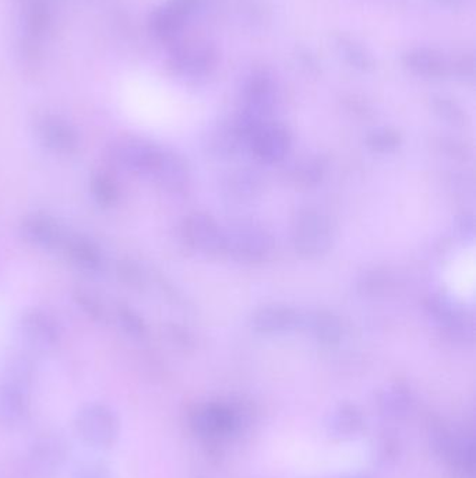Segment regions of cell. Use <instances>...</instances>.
<instances>
[{"instance_id":"6da1fadb","label":"cell","mask_w":476,"mask_h":478,"mask_svg":"<svg viewBox=\"0 0 476 478\" xmlns=\"http://www.w3.org/2000/svg\"><path fill=\"white\" fill-rule=\"evenodd\" d=\"M75 435L88 447L112 449L122 434V420L104 403H88L80 407L73 419Z\"/></svg>"},{"instance_id":"7a4b0ae2","label":"cell","mask_w":476,"mask_h":478,"mask_svg":"<svg viewBox=\"0 0 476 478\" xmlns=\"http://www.w3.org/2000/svg\"><path fill=\"white\" fill-rule=\"evenodd\" d=\"M16 337L20 349L30 354L50 351L59 344L62 329L54 314L42 309H29L16 323Z\"/></svg>"},{"instance_id":"3957f363","label":"cell","mask_w":476,"mask_h":478,"mask_svg":"<svg viewBox=\"0 0 476 478\" xmlns=\"http://www.w3.org/2000/svg\"><path fill=\"white\" fill-rule=\"evenodd\" d=\"M25 457L35 478H55L66 463V440L57 432H45L32 440Z\"/></svg>"},{"instance_id":"277c9868","label":"cell","mask_w":476,"mask_h":478,"mask_svg":"<svg viewBox=\"0 0 476 478\" xmlns=\"http://www.w3.org/2000/svg\"><path fill=\"white\" fill-rule=\"evenodd\" d=\"M160 148L136 137H125L110 145L108 155L118 168L126 173L150 176Z\"/></svg>"},{"instance_id":"5b68a950","label":"cell","mask_w":476,"mask_h":478,"mask_svg":"<svg viewBox=\"0 0 476 478\" xmlns=\"http://www.w3.org/2000/svg\"><path fill=\"white\" fill-rule=\"evenodd\" d=\"M19 231L25 243L42 251L63 248L67 238L59 221L41 211L27 214L20 223Z\"/></svg>"},{"instance_id":"8992f818","label":"cell","mask_w":476,"mask_h":478,"mask_svg":"<svg viewBox=\"0 0 476 478\" xmlns=\"http://www.w3.org/2000/svg\"><path fill=\"white\" fill-rule=\"evenodd\" d=\"M35 132L42 146L55 155H70L79 150V133L65 120L57 117L42 118L38 120Z\"/></svg>"},{"instance_id":"52a82bcc","label":"cell","mask_w":476,"mask_h":478,"mask_svg":"<svg viewBox=\"0 0 476 478\" xmlns=\"http://www.w3.org/2000/svg\"><path fill=\"white\" fill-rule=\"evenodd\" d=\"M63 249L70 263L88 274H100L105 270L107 258L104 251L90 236L69 235L63 243Z\"/></svg>"},{"instance_id":"ba28073f","label":"cell","mask_w":476,"mask_h":478,"mask_svg":"<svg viewBox=\"0 0 476 478\" xmlns=\"http://www.w3.org/2000/svg\"><path fill=\"white\" fill-rule=\"evenodd\" d=\"M29 390L0 382V429H14L30 414Z\"/></svg>"},{"instance_id":"9c48e42d","label":"cell","mask_w":476,"mask_h":478,"mask_svg":"<svg viewBox=\"0 0 476 478\" xmlns=\"http://www.w3.org/2000/svg\"><path fill=\"white\" fill-rule=\"evenodd\" d=\"M37 376L32 354L20 349L10 351L0 359V382L29 390Z\"/></svg>"},{"instance_id":"30bf717a","label":"cell","mask_w":476,"mask_h":478,"mask_svg":"<svg viewBox=\"0 0 476 478\" xmlns=\"http://www.w3.org/2000/svg\"><path fill=\"white\" fill-rule=\"evenodd\" d=\"M191 427L201 437L229 434L238 427L239 419L231 410L223 407L206 406L191 415Z\"/></svg>"},{"instance_id":"8fae6325","label":"cell","mask_w":476,"mask_h":478,"mask_svg":"<svg viewBox=\"0 0 476 478\" xmlns=\"http://www.w3.org/2000/svg\"><path fill=\"white\" fill-rule=\"evenodd\" d=\"M405 66L412 72L428 77H437L447 72L448 63L445 58L437 54L436 50L427 49V48H417V49L408 50L404 55Z\"/></svg>"},{"instance_id":"7c38bea8","label":"cell","mask_w":476,"mask_h":478,"mask_svg":"<svg viewBox=\"0 0 476 478\" xmlns=\"http://www.w3.org/2000/svg\"><path fill=\"white\" fill-rule=\"evenodd\" d=\"M150 176H153L154 180L163 188L176 189L182 185L185 180V170L178 157L160 150Z\"/></svg>"},{"instance_id":"4fadbf2b","label":"cell","mask_w":476,"mask_h":478,"mask_svg":"<svg viewBox=\"0 0 476 478\" xmlns=\"http://www.w3.org/2000/svg\"><path fill=\"white\" fill-rule=\"evenodd\" d=\"M90 192L95 203L101 208H113L120 200L119 182L107 171H98L93 173L92 180H90Z\"/></svg>"},{"instance_id":"5bb4252c","label":"cell","mask_w":476,"mask_h":478,"mask_svg":"<svg viewBox=\"0 0 476 478\" xmlns=\"http://www.w3.org/2000/svg\"><path fill=\"white\" fill-rule=\"evenodd\" d=\"M176 66L188 75H203L210 69L216 54L208 47L186 48V49L178 50L175 57Z\"/></svg>"},{"instance_id":"9a60e30c","label":"cell","mask_w":476,"mask_h":478,"mask_svg":"<svg viewBox=\"0 0 476 478\" xmlns=\"http://www.w3.org/2000/svg\"><path fill=\"white\" fill-rule=\"evenodd\" d=\"M336 47L339 54L344 58L345 62L351 65L355 69L367 72L373 67V59L369 52L360 47L357 42L352 41L351 38L337 37Z\"/></svg>"},{"instance_id":"2e32d148","label":"cell","mask_w":476,"mask_h":478,"mask_svg":"<svg viewBox=\"0 0 476 478\" xmlns=\"http://www.w3.org/2000/svg\"><path fill=\"white\" fill-rule=\"evenodd\" d=\"M273 92V80L266 73H256L246 84V95L256 108L267 107L271 102Z\"/></svg>"},{"instance_id":"e0dca14e","label":"cell","mask_w":476,"mask_h":478,"mask_svg":"<svg viewBox=\"0 0 476 478\" xmlns=\"http://www.w3.org/2000/svg\"><path fill=\"white\" fill-rule=\"evenodd\" d=\"M73 478H117L112 467L102 460H83L75 465Z\"/></svg>"},{"instance_id":"ac0fdd59","label":"cell","mask_w":476,"mask_h":478,"mask_svg":"<svg viewBox=\"0 0 476 478\" xmlns=\"http://www.w3.org/2000/svg\"><path fill=\"white\" fill-rule=\"evenodd\" d=\"M117 319L123 333L128 334V337L140 339V337L145 336V322L132 309L128 308V306L118 309Z\"/></svg>"},{"instance_id":"d6986e66","label":"cell","mask_w":476,"mask_h":478,"mask_svg":"<svg viewBox=\"0 0 476 478\" xmlns=\"http://www.w3.org/2000/svg\"><path fill=\"white\" fill-rule=\"evenodd\" d=\"M183 17L172 7H166L161 10L155 19V29L158 34L163 38H172L178 34L179 30L182 27Z\"/></svg>"},{"instance_id":"ffe728a7","label":"cell","mask_w":476,"mask_h":478,"mask_svg":"<svg viewBox=\"0 0 476 478\" xmlns=\"http://www.w3.org/2000/svg\"><path fill=\"white\" fill-rule=\"evenodd\" d=\"M360 425H362V419H360V415L357 412H354V409L342 410L334 419H331L330 429L334 434L342 437V435L355 434L359 429Z\"/></svg>"},{"instance_id":"44dd1931","label":"cell","mask_w":476,"mask_h":478,"mask_svg":"<svg viewBox=\"0 0 476 478\" xmlns=\"http://www.w3.org/2000/svg\"><path fill=\"white\" fill-rule=\"evenodd\" d=\"M75 299H77L80 308L90 318L95 319V321H104L105 316H107V309H105L104 302L101 301L100 297L95 296L92 291L80 289L79 293L75 294Z\"/></svg>"},{"instance_id":"7402d4cb","label":"cell","mask_w":476,"mask_h":478,"mask_svg":"<svg viewBox=\"0 0 476 478\" xmlns=\"http://www.w3.org/2000/svg\"><path fill=\"white\" fill-rule=\"evenodd\" d=\"M201 0H173L171 7L175 9L181 16L186 17L191 13L198 12Z\"/></svg>"},{"instance_id":"603a6c76","label":"cell","mask_w":476,"mask_h":478,"mask_svg":"<svg viewBox=\"0 0 476 478\" xmlns=\"http://www.w3.org/2000/svg\"><path fill=\"white\" fill-rule=\"evenodd\" d=\"M435 2L448 7L460 6L461 4H464V0H435Z\"/></svg>"}]
</instances>
